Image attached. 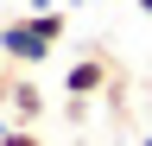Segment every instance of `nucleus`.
<instances>
[{
  "label": "nucleus",
  "instance_id": "3",
  "mask_svg": "<svg viewBox=\"0 0 152 146\" xmlns=\"http://www.w3.org/2000/svg\"><path fill=\"white\" fill-rule=\"evenodd\" d=\"M0 102H13V114H19V127H32L38 114H45V95H38V83H26V76L0 83Z\"/></svg>",
  "mask_w": 152,
  "mask_h": 146
},
{
  "label": "nucleus",
  "instance_id": "7",
  "mask_svg": "<svg viewBox=\"0 0 152 146\" xmlns=\"http://www.w3.org/2000/svg\"><path fill=\"white\" fill-rule=\"evenodd\" d=\"M70 7H95V0H70Z\"/></svg>",
  "mask_w": 152,
  "mask_h": 146
},
{
  "label": "nucleus",
  "instance_id": "1",
  "mask_svg": "<svg viewBox=\"0 0 152 146\" xmlns=\"http://www.w3.org/2000/svg\"><path fill=\"white\" fill-rule=\"evenodd\" d=\"M51 51H57V45L45 38V26H38L32 13H26V19H7V26H0V57H7V64H26V70H32V64H45Z\"/></svg>",
  "mask_w": 152,
  "mask_h": 146
},
{
  "label": "nucleus",
  "instance_id": "2",
  "mask_svg": "<svg viewBox=\"0 0 152 146\" xmlns=\"http://www.w3.org/2000/svg\"><path fill=\"white\" fill-rule=\"evenodd\" d=\"M108 76H114L108 51H89V57H76V64L64 70V95H70V102H89V95L108 89Z\"/></svg>",
  "mask_w": 152,
  "mask_h": 146
},
{
  "label": "nucleus",
  "instance_id": "4",
  "mask_svg": "<svg viewBox=\"0 0 152 146\" xmlns=\"http://www.w3.org/2000/svg\"><path fill=\"white\" fill-rule=\"evenodd\" d=\"M0 146H45V140H38L32 127H7V134H0Z\"/></svg>",
  "mask_w": 152,
  "mask_h": 146
},
{
  "label": "nucleus",
  "instance_id": "6",
  "mask_svg": "<svg viewBox=\"0 0 152 146\" xmlns=\"http://www.w3.org/2000/svg\"><path fill=\"white\" fill-rule=\"evenodd\" d=\"M133 7H140V13H146V19H152V0H133Z\"/></svg>",
  "mask_w": 152,
  "mask_h": 146
},
{
  "label": "nucleus",
  "instance_id": "5",
  "mask_svg": "<svg viewBox=\"0 0 152 146\" xmlns=\"http://www.w3.org/2000/svg\"><path fill=\"white\" fill-rule=\"evenodd\" d=\"M26 7H32V13H45V7H51V0H26Z\"/></svg>",
  "mask_w": 152,
  "mask_h": 146
}]
</instances>
